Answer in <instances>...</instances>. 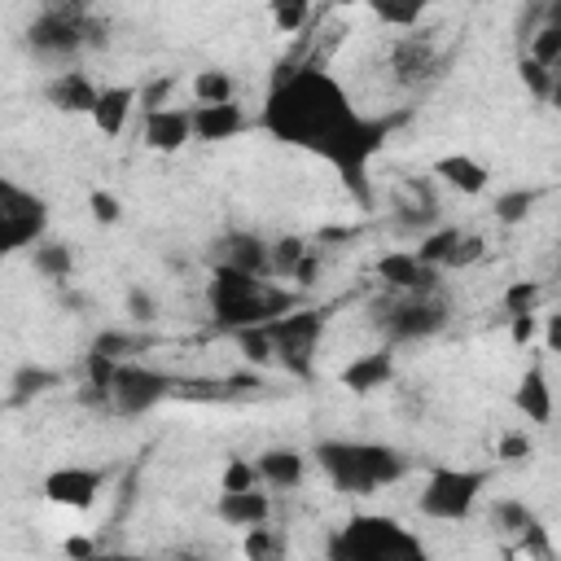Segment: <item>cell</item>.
Instances as JSON below:
<instances>
[{
	"mask_svg": "<svg viewBox=\"0 0 561 561\" xmlns=\"http://www.w3.org/2000/svg\"><path fill=\"white\" fill-rule=\"evenodd\" d=\"M377 276H381L390 289L408 294V298H425V294L438 289V267H425L412 250H390V254H381V259H377Z\"/></svg>",
	"mask_w": 561,
	"mask_h": 561,
	"instance_id": "7c38bea8",
	"label": "cell"
},
{
	"mask_svg": "<svg viewBox=\"0 0 561 561\" xmlns=\"http://www.w3.org/2000/svg\"><path fill=\"white\" fill-rule=\"evenodd\" d=\"M245 127V114L228 101V105H197L193 110V136L197 140H228Z\"/></svg>",
	"mask_w": 561,
	"mask_h": 561,
	"instance_id": "44dd1931",
	"label": "cell"
},
{
	"mask_svg": "<svg viewBox=\"0 0 561 561\" xmlns=\"http://www.w3.org/2000/svg\"><path fill=\"white\" fill-rule=\"evenodd\" d=\"M486 486V473L482 469H434L421 486V513L434 517V522H460L473 513L478 495Z\"/></svg>",
	"mask_w": 561,
	"mask_h": 561,
	"instance_id": "52a82bcc",
	"label": "cell"
},
{
	"mask_svg": "<svg viewBox=\"0 0 561 561\" xmlns=\"http://www.w3.org/2000/svg\"><path fill=\"white\" fill-rule=\"evenodd\" d=\"M447 324V311H443V302L434 298V294H425V298H399V302H386V311H381V329L394 337V342H412V337H430V333H438Z\"/></svg>",
	"mask_w": 561,
	"mask_h": 561,
	"instance_id": "30bf717a",
	"label": "cell"
},
{
	"mask_svg": "<svg viewBox=\"0 0 561 561\" xmlns=\"http://www.w3.org/2000/svg\"><path fill=\"white\" fill-rule=\"evenodd\" d=\"M294 311V294L280 289V285H267L263 276H250V272H237V267H224L215 263L210 272V316L219 329H254V324H267L276 316H289Z\"/></svg>",
	"mask_w": 561,
	"mask_h": 561,
	"instance_id": "7a4b0ae2",
	"label": "cell"
},
{
	"mask_svg": "<svg viewBox=\"0 0 561 561\" xmlns=\"http://www.w3.org/2000/svg\"><path fill=\"white\" fill-rule=\"evenodd\" d=\"M478 254H482V237H465V241L456 245V254H451V263H447V267H469Z\"/></svg>",
	"mask_w": 561,
	"mask_h": 561,
	"instance_id": "7bdbcfd3",
	"label": "cell"
},
{
	"mask_svg": "<svg viewBox=\"0 0 561 561\" xmlns=\"http://www.w3.org/2000/svg\"><path fill=\"white\" fill-rule=\"evenodd\" d=\"M254 469H259L263 482H272V486H280V491H289V486L302 482V456H298L294 447H272V451H263Z\"/></svg>",
	"mask_w": 561,
	"mask_h": 561,
	"instance_id": "603a6c76",
	"label": "cell"
},
{
	"mask_svg": "<svg viewBox=\"0 0 561 561\" xmlns=\"http://www.w3.org/2000/svg\"><path fill=\"white\" fill-rule=\"evenodd\" d=\"M127 311H131L136 320H153L158 307H153V298H149L145 289H131V294H127Z\"/></svg>",
	"mask_w": 561,
	"mask_h": 561,
	"instance_id": "ee69618b",
	"label": "cell"
},
{
	"mask_svg": "<svg viewBox=\"0 0 561 561\" xmlns=\"http://www.w3.org/2000/svg\"><path fill=\"white\" fill-rule=\"evenodd\" d=\"M535 316H513V324H508V337H513V346H526L530 337H535Z\"/></svg>",
	"mask_w": 561,
	"mask_h": 561,
	"instance_id": "f6af8a7d",
	"label": "cell"
},
{
	"mask_svg": "<svg viewBox=\"0 0 561 561\" xmlns=\"http://www.w3.org/2000/svg\"><path fill=\"white\" fill-rule=\"evenodd\" d=\"M167 394H175V381L167 373L145 368V364H118V377H114V412L140 416L153 403H162Z\"/></svg>",
	"mask_w": 561,
	"mask_h": 561,
	"instance_id": "9c48e42d",
	"label": "cell"
},
{
	"mask_svg": "<svg viewBox=\"0 0 561 561\" xmlns=\"http://www.w3.org/2000/svg\"><path fill=\"white\" fill-rule=\"evenodd\" d=\"M329 561H430V557L394 517L359 513L337 535H329Z\"/></svg>",
	"mask_w": 561,
	"mask_h": 561,
	"instance_id": "277c9868",
	"label": "cell"
},
{
	"mask_svg": "<svg viewBox=\"0 0 561 561\" xmlns=\"http://www.w3.org/2000/svg\"><path fill=\"white\" fill-rule=\"evenodd\" d=\"M272 22H276L280 35H294V31H302V26L311 22V9L298 4V0H289V4H272Z\"/></svg>",
	"mask_w": 561,
	"mask_h": 561,
	"instance_id": "74e56055",
	"label": "cell"
},
{
	"mask_svg": "<svg viewBox=\"0 0 561 561\" xmlns=\"http://www.w3.org/2000/svg\"><path fill=\"white\" fill-rule=\"evenodd\" d=\"M188 136H193V110H175V105H167V110L145 114V145H149V149H158V153H175V149L188 145Z\"/></svg>",
	"mask_w": 561,
	"mask_h": 561,
	"instance_id": "5bb4252c",
	"label": "cell"
},
{
	"mask_svg": "<svg viewBox=\"0 0 561 561\" xmlns=\"http://www.w3.org/2000/svg\"><path fill=\"white\" fill-rule=\"evenodd\" d=\"M543 342H548V351H561V311H557V316H548V329H543Z\"/></svg>",
	"mask_w": 561,
	"mask_h": 561,
	"instance_id": "c3c4849f",
	"label": "cell"
},
{
	"mask_svg": "<svg viewBox=\"0 0 561 561\" xmlns=\"http://www.w3.org/2000/svg\"><path fill=\"white\" fill-rule=\"evenodd\" d=\"M44 96H48L57 110H66V114H92L96 101H101V88H92V79L79 75V70H61V75L44 88Z\"/></svg>",
	"mask_w": 561,
	"mask_h": 561,
	"instance_id": "2e32d148",
	"label": "cell"
},
{
	"mask_svg": "<svg viewBox=\"0 0 561 561\" xmlns=\"http://www.w3.org/2000/svg\"><path fill=\"white\" fill-rule=\"evenodd\" d=\"M92 561H136V557H127V552H96Z\"/></svg>",
	"mask_w": 561,
	"mask_h": 561,
	"instance_id": "816d5d0a",
	"label": "cell"
},
{
	"mask_svg": "<svg viewBox=\"0 0 561 561\" xmlns=\"http://www.w3.org/2000/svg\"><path fill=\"white\" fill-rule=\"evenodd\" d=\"M35 267H39L48 280H66V276H70V267H75V259H70V250H66V245L44 241V245H35Z\"/></svg>",
	"mask_w": 561,
	"mask_h": 561,
	"instance_id": "f546056e",
	"label": "cell"
},
{
	"mask_svg": "<svg viewBox=\"0 0 561 561\" xmlns=\"http://www.w3.org/2000/svg\"><path fill=\"white\" fill-rule=\"evenodd\" d=\"M302 259H307V241H302V237H280V241L272 245V272H276V276H294Z\"/></svg>",
	"mask_w": 561,
	"mask_h": 561,
	"instance_id": "d6a6232c",
	"label": "cell"
},
{
	"mask_svg": "<svg viewBox=\"0 0 561 561\" xmlns=\"http://www.w3.org/2000/svg\"><path fill=\"white\" fill-rule=\"evenodd\" d=\"M254 482H259V469L245 456H232L224 469V491H254Z\"/></svg>",
	"mask_w": 561,
	"mask_h": 561,
	"instance_id": "f35d334b",
	"label": "cell"
},
{
	"mask_svg": "<svg viewBox=\"0 0 561 561\" xmlns=\"http://www.w3.org/2000/svg\"><path fill=\"white\" fill-rule=\"evenodd\" d=\"M438 215V202L425 193V184H403V197H399V224L403 228H430Z\"/></svg>",
	"mask_w": 561,
	"mask_h": 561,
	"instance_id": "cb8c5ba5",
	"label": "cell"
},
{
	"mask_svg": "<svg viewBox=\"0 0 561 561\" xmlns=\"http://www.w3.org/2000/svg\"><path fill=\"white\" fill-rule=\"evenodd\" d=\"M48 386H57V373L26 364V368H18V373H13V390H9V403H26L31 394H44Z\"/></svg>",
	"mask_w": 561,
	"mask_h": 561,
	"instance_id": "4316f807",
	"label": "cell"
},
{
	"mask_svg": "<svg viewBox=\"0 0 561 561\" xmlns=\"http://www.w3.org/2000/svg\"><path fill=\"white\" fill-rule=\"evenodd\" d=\"M552 105L561 110V75H557V88H552Z\"/></svg>",
	"mask_w": 561,
	"mask_h": 561,
	"instance_id": "f5cc1de1",
	"label": "cell"
},
{
	"mask_svg": "<svg viewBox=\"0 0 561 561\" xmlns=\"http://www.w3.org/2000/svg\"><path fill=\"white\" fill-rule=\"evenodd\" d=\"M460 241H465V232H460V228H438V232H425V237H421V245H416L412 254H416L425 267H447Z\"/></svg>",
	"mask_w": 561,
	"mask_h": 561,
	"instance_id": "d4e9b609",
	"label": "cell"
},
{
	"mask_svg": "<svg viewBox=\"0 0 561 561\" xmlns=\"http://www.w3.org/2000/svg\"><path fill=\"white\" fill-rule=\"evenodd\" d=\"M434 175H438L443 184H451L456 193H465V197H478V193L486 188V180H491V171H486L478 158H469V153H447V158H438V162H434Z\"/></svg>",
	"mask_w": 561,
	"mask_h": 561,
	"instance_id": "ac0fdd59",
	"label": "cell"
},
{
	"mask_svg": "<svg viewBox=\"0 0 561 561\" xmlns=\"http://www.w3.org/2000/svg\"><path fill=\"white\" fill-rule=\"evenodd\" d=\"M105 486V473L101 469H83V465H66V469H53L44 478V495L61 508H88Z\"/></svg>",
	"mask_w": 561,
	"mask_h": 561,
	"instance_id": "4fadbf2b",
	"label": "cell"
},
{
	"mask_svg": "<svg viewBox=\"0 0 561 561\" xmlns=\"http://www.w3.org/2000/svg\"><path fill=\"white\" fill-rule=\"evenodd\" d=\"M88 206H92V219L96 224H114L123 210H118V197L114 193H105V188H96L92 197H88Z\"/></svg>",
	"mask_w": 561,
	"mask_h": 561,
	"instance_id": "60d3db41",
	"label": "cell"
},
{
	"mask_svg": "<svg viewBox=\"0 0 561 561\" xmlns=\"http://www.w3.org/2000/svg\"><path fill=\"white\" fill-rule=\"evenodd\" d=\"M522 83L535 92V96H543V101H552V88H557V70H548V66H539L535 57H522Z\"/></svg>",
	"mask_w": 561,
	"mask_h": 561,
	"instance_id": "d590c367",
	"label": "cell"
},
{
	"mask_svg": "<svg viewBox=\"0 0 561 561\" xmlns=\"http://www.w3.org/2000/svg\"><path fill=\"white\" fill-rule=\"evenodd\" d=\"M193 96H197V105H228L232 101V79L224 70H197Z\"/></svg>",
	"mask_w": 561,
	"mask_h": 561,
	"instance_id": "484cf974",
	"label": "cell"
},
{
	"mask_svg": "<svg viewBox=\"0 0 561 561\" xmlns=\"http://www.w3.org/2000/svg\"><path fill=\"white\" fill-rule=\"evenodd\" d=\"M355 118H359V110L351 105L346 88L324 66L276 61V75H272V88H267V101L259 114V123L276 140L324 158L355 127Z\"/></svg>",
	"mask_w": 561,
	"mask_h": 561,
	"instance_id": "6da1fadb",
	"label": "cell"
},
{
	"mask_svg": "<svg viewBox=\"0 0 561 561\" xmlns=\"http://www.w3.org/2000/svg\"><path fill=\"white\" fill-rule=\"evenodd\" d=\"M390 377H394L390 351H368V355H359V359H351V364L342 368V386L355 390V394H368V390L386 386Z\"/></svg>",
	"mask_w": 561,
	"mask_h": 561,
	"instance_id": "ffe728a7",
	"label": "cell"
},
{
	"mask_svg": "<svg viewBox=\"0 0 561 561\" xmlns=\"http://www.w3.org/2000/svg\"><path fill=\"white\" fill-rule=\"evenodd\" d=\"M543 26H552V31H561V0H552V4L543 9Z\"/></svg>",
	"mask_w": 561,
	"mask_h": 561,
	"instance_id": "f907efd6",
	"label": "cell"
},
{
	"mask_svg": "<svg viewBox=\"0 0 561 561\" xmlns=\"http://www.w3.org/2000/svg\"><path fill=\"white\" fill-rule=\"evenodd\" d=\"M237 346H241V355H245L250 364H259V368L276 364V351H272V337H267V329H263V324L241 329V333H237Z\"/></svg>",
	"mask_w": 561,
	"mask_h": 561,
	"instance_id": "4dcf8cb0",
	"label": "cell"
},
{
	"mask_svg": "<svg viewBox=\"0 0 561 561\" xmlns=\"http://www.w3.org/2000/svg\"><path fill=\"white\" fill-rule=\"evenodd\" d=\"M373 18L386 22V26H416L421 4H373Z\"/></svg>",
	"mask_w": 561,
	"mask_h": 561,
	"instance_id": "ab89813d",
	"label": "cell"
},
{
	"mask_svg": "<svg viewBox=\"0 0 561 561\" xmlns=\"http://www.w3.org/2000/svg\"><path fill=\"white\" fill-rule=\"evenodd\" d=\"M530 206H535V188H508V193H500L491 202V210H495L500 224H522L530 215Z\"/></svg>",
	"mask_w": 561,
	"mask_h": 561,
	"instance_id": "83f0119b",
	"label": "cell"
},
{
	"mask_svg": "<svg viewBox=\"0 0 561 561\" xmlns=\"http://www.w3.org/2000/svg\"><path fill=\"white\" fill-rule=\"evenodd\" d=\"M316 465L329 473V482L346 495H373L386 482L403 478V456L386 443H346V438H324L316 447Z\"/></svg>",
	"mask_w": 561,
	"mask_h": 561,
	"instance_id": "3957f363",
	"label": "cell"
},
{
	"mask_svg": "<svg viewBox=\"0 0 561 561\" xmlns=\"http://www.w3.org/2000/svg\"><path fill=\"white\" fill-rule=\"evenodd\" d=\"M535 302H539V280H513L504 289V311L508 320L513 316H535Z\"/></svg>",
	"mask_w": 561,
	"mask_h": 561,
	"instance_id": "836d02e7",
	"label": "cell"
},
{
	"mask_svg": "<svg viewBox=\"0 0 561 561\" xmlns=\"http://www.w3.org/2000/svg\"><path fill=\"white\" fill-rule=\"evenodd\" d=\"M31 48L44 57H70L83 44H101L105 26L83 9V4H48L35 22H31Z\"/></svg>",
	"mask_w": 561,
	"mask_h": 561,
	"instance_id": "5b68a950",
	"label": "cell"
},
{
	"mask_svg": "<svg viewBox=\"0 0 561 561\" xmlns=\"http://www.w3.org/2000/svg\"><path fill=\"white\" fill-rule=\"evenodd\" d=\"M267 337H272V351H276V364L294 377H311L316 368V346L324 337V311L307 307V311H289V316H276L263 324Z\"/></svg>",
	"mask_w": 561,
	"mask_h": 561,
	"instance_id": "8992f818",
	"label": "cell"
},
{
	"mask_svg": "<svg viewBox=\"0 0 561 561\" xmlns=\"http://www.w3.org/2000/svg\"><path fill=\"white\" fill-rule=\"evenodd\" d=\"M495 456L500 460H526L530 456V438L526 434H504L500 447H495Z\"/></svg>",
	"mask_w": 561,
	"mask_h": 561,
	"instance_id": "b9f144b4",
	"label": "cell"
},
{
	"mask_svg": "<svg viewBox=\"0 0 561 561\" xmlns=\"http://www.w3.org/2000/svg\"><path fill=\"white\" fill-rule=\"evenodd\" d=\"M167 92H171V79H158V83H153V88H149V92L140 96L145 114H153V110H167V105H162V96H167Z\"/></svg>",
	"mask_w": 561,
	"mask_h": 561,
	"instance_id": "bcb514c9",
	"label": "cell"
},
{
	"mask_svg": "<svg viewBox=\"0 0 561 561\" xmlns=\"http://www.w3.org/2000/svg\"><path fill=\"white\" fill-rule=\"evenodd\" d=\"M66 557H70V561H92V557H96V548H92V539L70 535V539H66Z\"/></svg>",
	"mask_w": 561,
	"mask_h": 561,
	"instance_id": "7dc6e473",
	"label": "cell"
},
{
	"mask_svg": "<svg viewBox=\"0 0 561 561\" xmlns=\"http://www.w3.org/2000/svg\"><path fill=\"white\" fill-rule=\"evenodd\" d=\"M513 403H517V412H522L526 421H535V425H548V421H552V390H548V377H543L539 364H530V368L522 373Z\"/></svg>",
	"mask_w": 561,
	"mask_h": 561,
	"instance_id": "d6986e66",
	"label": "cell"
},
{
	"mask_svg": "<svg viewBox=\"0 0 561 561\" xmlns=\"http://www.w3.org/2000/svg\"><path fill=\"white\" fill-rule=\"evenodd\" d=\"M245 557L250 561H285V539L267 526H254V530H245Z\"/></svg>",
	"mask_w": 561,
	"mask_h": 561,
	"instance_id": "f1b7e54d",
	"label": "cell"
},
{
	"mask_svg": "<svg viewBox=\"0 0 561 561\" xmlns=\"http://www.w3.org/2000/svg\"><path fill=\"white\" fill-rule=\"evenodd\" d=\"M92 351H96V355H110V359H123V355L140 351V337H136V333H118V329H105V333H96Z\"/></svg>",
	"mask_w": 561,
	"mask_h": 561,
	"instance_id": "8d00e7d4",
	"label": "cell"
},
{
	"mask_svg": "<svg viewBox=\"0 0 561 561\" xmlns=\"http://www.w3.org/2000/svg\"><path fill=\"white\" fill-rule=\"evenodd\" d=\"M131 105H136V88H127V83H118V88H101V101H96V110H92L96 131L118 136L123 123H127V114H131Z\"/></svg>",
	"mask_w": 561,
	"mask_h": 561,
	"instance_id": "7402d4cb",
	"label": "cell"
},
{
	"mask_svg": "<svg viewBox=\"0 0 561 561\" xmlns=\"http://www.w3.org/2000/svg\"><path fill=\"white\" fill-rule=\"evenodd\" d=\"M267 513H272V500L263 491H219V500H215V517L224 526H237V530L263 526Z\"/></svg>",
	"mask_w": 561,
	"mask_h": 561,
	"instance_id": "9a60e30c",
	"label": "cell"
},
{
	"mask_svg": "<svg viewBox=\"0 0 561 561\" xmlns=\"http://www.w3.org/2000/svg\"><path fill=\"white\" fill-rule=\"evenodd\" d=\"M390 70H394L399 83L421 88V83H430L443 70V57H438V48H434L430 35H403L390 48Z\"/></svg>",
	"mask_w": 561,
	"mask_h": 561,
	"instance_id": "8fae6325",
	"label": "cell"
},
{
	"mask_svg": "<svg viewBox=\"0 0 561 561\" xmlns=\"http://www.w3.org/2000/svg\"><path fill=\"white\" fill-rule=\"evenodd\" d=\"M535 522V513L526 508V504H517V500H500L495 504V526L504 530V535H513V539H522V530Z\"/></svg>",
	"mask_w": 561,
	"mask_h": 561,
	"instance_id": "e575fe53",
	"label": "cell"
},
{
	"mask_svg": "<svg viewBox=\"0 0 561 561\" xmlns=\"http://www.w3.org/2000/svg\"><path fill=\"white\" fill-rule=\"evenodd\" d=\"M219 263L237 267V272H250V276H263V272H272V250L254 232H228L219 241Z\"/></svg>",
	"mask_w": 561,
	"mask_h": 561,
	"instance_id": "e0dca14e",
	"label": "cell"
},
{
	"mask_svg": "<svg viewBox=\"0 0 561 561\" xmlns=\"http://www.w3.org/2000/svg\"><path fill=\"white\" fill-rule=\"evenodd\" d=\"M517 552L526 557V561H561L557 557V548H552V539H548V530H543V522L535 517L526 530H522V539H517Z\"/></svg>",
	"mask_w": 561,
	"mask_h": 561,
	"instance_id": "1f68e13d",
	"label": "cell"
},
{
	"mask_svg": "<svg viewBox=\"0 0 561 561\" xmlns=\"http://www.w3.org/2000/svg\"><path fill=\"white\" fill-rule=\"evenodd\" d=\"M44 224H48V202L26 193L22 184L13 180H0V250L13 254L31 241L44 237Z\"/></svg>",
	"mask_w": 561,
	"mask_h": 561,
	"instance_id": "ba28073f",
	"label": "cell"
},
{
	"mask_svg": "<svg viewBox=\"0 0 561 561\" xmlns=\"http://www.w3.org/2000/svg\"><path fill=\"white\" fill-rule=\"evenodd\" d=\"M316 272H320V263H316V259L307 254V259L298 263V272H294V280H298V285H311V280H316Z\"/></svg>",
	"mask_w": 561,
	"mask_h": 561,
	"instance_id": "681fc988",
	"label": "cell"
}]
</instances>
